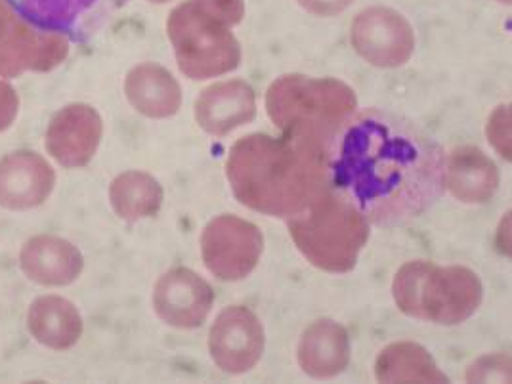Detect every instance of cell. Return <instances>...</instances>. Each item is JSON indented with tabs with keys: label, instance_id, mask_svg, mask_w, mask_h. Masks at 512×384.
I'll use <instances>...</instances> for the list:
<instances>
[{
	"label": "cell",
	"instance_id": "12",
	"mask_svg": "<svg viewBox=\"0 0 512 384\" xmlns=\"http://www.w3.org/2000/svg\"><path fill=\"white\" fill-rule=\"evenodd\" d=\"M102 138L100 115L85 104L67 106L46 130V150L67 169L85 167Z\"/></svg>",
	"mask_w": 512,
	"mask_h": 384
},
{
	"label": "cell",
	"instance_id": "6",
	"mask_svg": "<svg viewBox=\"0 0 512 384\" xmlns=\"http://www.w3.org/2000/svg\"><path fill=\"white\" fill-rule=\"evenodd\" d=\"M268 111L281 127L312 132L321 128L329 144L354 111V96L333 81L285 77L270 88Z\"/></svg>",
	"mask_w": 512,
	"mask_h": 384
},
{
	"label": "cell",
	"instance_id": "5",
	"mask_svg": "<svg viewBox=\"0 0 512 384\" xmlns=\"http://www.w3.org/2000/svg\"><path fill=\"white\" fill-rule=\"evenodd\" d=\"M289 234L312 266L329 274H348L367 245L369 222L342 195L327 193L291 218Z\"/></svg>",
	"mask_w": 512,
	"mask_h": 384
},
{
	"label": "cell",
	"instance_id": "2",
	"mask_svg": "<svg viewBox=\"0 0 512 384\" xmlns=\"http://www.w3.org/2000/svg\"><path fill=\"white\" fill-rule=\"evenodd\" d=\"M327 176V159L293 150L268 136L235 144L228 178L237 199L260 213L293 218L316 199Z\"/></svg>",
	"mask_w": 512,
	"mask_h": 384
},
{
	"label": "cell",
	"instance_id": "7",
	"mask_svg": "<svg viewBox=\"0 0 512 384\" xmlns=\"http://www.w3.org/2000/svg\"><path fill=\"white\" fill-rule=\"evenodd\" d=\"M20 22L37 33L86 43L128 0H4Z\"/></svg>",
	"mask_w": 512,
	"mask_h": 384
},
{
	"label": "cell",
	"instance_id": "22",
	"mask_svg": "<svg viewBox=\"0 0 512 384\" xmlns=\"http://www.w3.org/2000/svg\"><path fill=\"white\" fill-rule=\"evenodd\" d=\"M469 381H511V362L509 356H486L470 367Z\"/></svg>",
	"mask_w": 512,
	"mask_h": 384
},
{
	"label": "cell",
	"instance_id": "18",
	"mask_svg": "<svg viewBox=\"0 0 512 384\" xmlns=\"http://www.w3.org/2000/svg\"><path fill=\"white\" fill-rule=\"evenodd\" d=\"M379 383H448L444 371L417 342H392L381 350L375 362Z\"/></svg>",
	"mask_w": 512,
	"mask_h": 384
},
{
	"label": "cell",
	"instance_id": "20",
	"mask_svg": "<svg viewBox=\"0 0 512 384\" xmlns=\"http://www.w3.org/2000/svg\"><path fill=\"white\" fill-rule=\"evenodd\" d=\"M446 184L461 201L484 203L497 188V171L482 151H455L446 167Z\"/></svg>",
	"mask_w": 512,
	"mask_h": 384
},
{
	"label": "cell",
	"instance_id": "11",
	"mask_svg": "<svg viewBox=\"0 0 512 384\" xmlns=\"http://www.w3.org/2000/svg\"><path fill=\"white\" fill-rule=\"evenodd\" d=\"M352 43L371 64L400 65L413 50V31L398 12L369 8L354 22Z\"/></svg>",
	"mask_w": 512,
	"mask_h": 384
},
{
	"label": "cell",
	"instance_id": "4",
	"mask_svg": "<svg viewBox=\"0 0 512 384\" xmlns=\"http://www.w3.org/2000/svg\"><path fill=\"white\" fill-rule=\"evenodd\" d=\"M392 295L409 318L451 327L476 314L484 299V285L465 266L411 260L394 276Z\"/></svg>",
	"mask_w": 512,
	"mask_h": 384
},
{
	"label": "cell",
	"instance_id": "21",
	"mask_svg": "<svg viewBox=\"0 0 512 384\" xmlns=\"http://www.w3.org/2000/svg\"><path fill=\"white\" fill-rule=\"evenodd\" d=\"M111 205L125 220H140L161 209L163 190L155 178L144 172H127L111 186Z\"/></svg>",
	"mask_w": 512,
	"mask_h": 384
},
{
	"label": "cell",
	"instance_id": "24",
	"mask_svg": "<svg viewBox=\"0 0 512 384\" xmlns=\"http://www.w3.org/2000/svg\"><path fill=\"white\" fill-rule=\"evenodd\" d=\"M300 4L320 16H333L344 10L352 0H299Z\"/></svg>",
	"mask_w": 512,
	"mask_h": 384
},
{
	"label": "cell",
	"instance_id": "9",
	"mask_svg": "<svg viewBox=\"0 0 512 384\" xmlns=\"http://www.w3.org/2000/svg\"><path fill=\"white\" fill-rule=\"evenodd\" d=\"M266 335L262 321L247 306H228L214 320L209 333L213 362L230 375H241L262 358Z\"/></svg>",
	"mask_w": 512,
	"mask_h": 384
},
{
	"label": "cell",
	"instance_id": "16",
	"mask_svg": "<svg viewBox=\"0 0 512 384\" xmlns=\"http://www.w3.org/2000/svg\"><path fill=\"white\" fill-rule=\"evenodd\" d=\"M255 117L251 86L232 81L207 88L195 102V119L207 132L224 136Z\"/></svg>",
	"mask_w": 512,
	"mask_h": 384
},
{
	"label": "cell",
	"instance_id": "14",
	"mask_svg": "<svg viewBox=\"0 0 512 384\" xmlns=\"http://www.w3.org/2000/svg\"><path fill=\"white\" fill-rule=\"evenodd\" d=\"M20 264L27 278L48 287H62L81 276L85 260L81 251L62 237L37 235L23 245Z\"/></svg>",
	"mask_w": 512,
	"mask_h": 384
},
{
	"label": "cell",
	"instance_id": "15",
	"mask_svg": "<svg viewBox=\"0 0 512 384\" xmlns=\"http://www.w3.org/2000/svg\"><path fill=\"white\" fill-rule=\"evenodd\" d=\"M300 369L312 379H333L350 363V337L341 323L314 321L300 337Z\"/></svg>",
	"mask_w": 512,
	"mask_h": 384
},
{
	"label": "cell",
	"instance_id": "8",
	"mask_svg": "<svg viewBox=\"0 0 512 384\" xmlns=\"http://www.w3.org/2000/svg\"><path fill=\"white\" fill-rule=\"evenodd\" d=\"M264 251V237L255 224L224 214L201 235V256L207 270L222 281H239L255 272Z\"/></svg>",
	"mask_w": 512,
	"mask_h": 384
},
{
	"label": "cell",
	"instance_id": "1",
	"mask_svg": "<svg viewBox=\"0 0 512 384\" xmlns=\"http://www.w3.org/2000/svg\"><path fill=\"white\" fill-rule=\"evenodd\" d=\"M448 159L423 128L367 109L339 128L327 148V178L367 222L402 224L428 211L446 188Z\"/></svg>",
	"mask_w": 512,
	"mask_h": 384
},
{
	"label": "cell",
	"instance_id": "19",
	"mask_svg": "<svg viewBox=\"0 0 512 384\" xmlns=\"http://www.w3.org/2000/svg\"><path fill=\"white\" fill-rule=\"evenodd\" d=\"M130 104L148 117H171L180 107V86L171 73L159 65L144 64L134 67L127 77Z\"/></svg>",
	"mask_w": 512,
	"mask_h": 384
},
{
	"label": "cell",
	"instance_id": "23",
	"mask_svg": "<svg viewBox=\"0 0 512 384\" xmlns=\"http://www.w3.org/2000/svg\"><path fill=\"white\" fill-rule=\"evenodd\" d=\"M18 115V96L12 86L0 81V130L10 127Z\"/></svg>",
	"mask_w": 512,
	"mask_h": 384
},
{
	"label": "cell",
	"instance_id": "3",
	"mask_svg": "<svg viewBox=\"0 0 512 384\" xmlns=\"http://www.w3.org/2000/svg\"><path fill=\"white\" fill-rule=\"evenodd\" d=\"M245 14L243 0H188L169 20V37L182 73L209 79L239 64V44L230 27Z\"/></svg>",
	"mask_w": 512,
	"mask_h": 384
},
{
	"label": "cell",
	"instance_id": "17",
	"mask_svg": "<svg viewBox=\"0 0 512 384\" xmlns=\"http://www.w3.org/2000/svg\"><path fill=\"white\" fill-rule=\"evenodd\" d=\"M27 329L33 339L52 350H67L83 335V318L73 302L48 295L35 300L27 314Z\"/></svg>",
	"mask_w": 512,
	"mask_h": 384
},
{
	"label": "cell",
	"instance_id": "13",
	"mask_svg": "<svg viewBox=\"0 0 512 384\" xmlns=\"http://www.w3.org/2000/svg\"><path fill=\"white\" fill-rule=\"evenodd\" d=\"M56 174L35 151H14L0 159V205L25 211L43 205L54 190Z\"/></svg>",
	"mask_w": 512,
	"mask_h": 384
},
{
	"label": "cell",
	"instance_id": "25",
	"mask_svg": "<svg viewBox=\"0 0 512 384\" xmlns=\"http://www.w3.org/2000/svg\"><path fill=\"white\" fill-rule=\"evenodd\" d=\"M151 2H165V0H151Z\"/></svg>",
	"mask_w": 512,
	"mask_h": 384
},
{
	"label": "cell",
	"instance_id": "10",
	"mask_svg": "<svg viewBox=\"0 0 512 384\" xmlns=\"http://www.w3.org/2000/svg\"><path fill=\"white\" fill-rule=\"evenodd\" d=\"M213 304V287L190 268H172L153 289L155 314L176 329L201 327Z\"/></svg>",
	"mask_w": 512,
	"mask_h": 384
}]
</instances>
